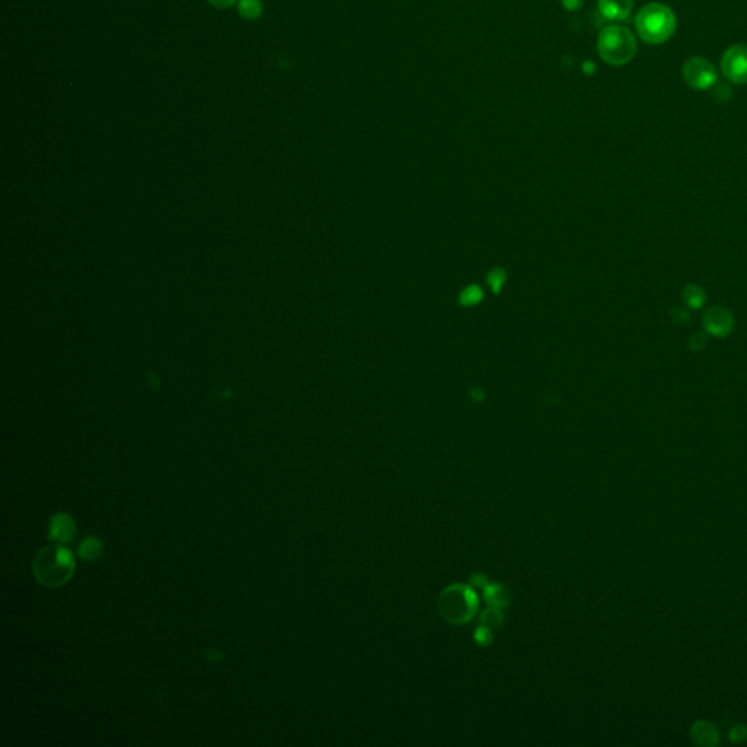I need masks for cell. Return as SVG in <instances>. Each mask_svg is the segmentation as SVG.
Here are the masks:
<instances>
[{"label": "cell", "mask_w": 747, "mask_h": 747, "mask_svg": "<svg viewBox=\"0 0 747 747\" xmlns=\"http://www.w3.org/2000/svg\"><path fill=\"white\" fill-rule=\"evenodd\" d=\"M76 561L73 553L58 544L42 548L32 562L34 577L41 585L60 587L64 585L73 577Z\"/></svg>", "instance_id": "cell-1"}, {"label": "cell", "mask_w": 747, "mask_h": 747, "mask_svg": "<svg viewBox=\"0 0 747 747\" xmlns=\"http://www.w3.org/2000/svg\"><path fill=\"white\" fill-rule=\"evenodd\" d=\"M635 28L642 41L651 46H659L674 36L677 19L670 8L653 2L638 10L635 16Z\"/></svg>", "instance_id": "cell-2"}, {"label": "cell", "mask_w": 747, "mask_h": 747, "mask_svg": "<svg viewBox=\"0 0 747 747\" xmlns=\"http://www.w3.org/2000/svg\"><path fill=\"white\" fill-rule=\"evenodd\" d=\"M600 58L610 66H623L633 60L638 50L635 36L626 27L607 25L600 31L597 38Z\"/></svg>", "instance_id": "cell-3"}, {"label": "cell", "mask_w": 747, "mask_h": 747, "mask_svg": "<svg viewBox=\"0 0 747 747\" xmlns=\"http://www.w3.org/2000/svg\"><path fill=\"white\" fill-rule=\"evenodd\" d=\"M685 82L698 91H705L717 82V71L713 64L704 58L689 59L682 68Z\"/></svg>", "instance_id": "cell-4"}, {"label": "cell", "mask_w": 747, "mask_h": 747, "mask_svg": "<svg viewBox=\"0 0 747 747\" xmlns=\"http://www.w3.org/2000/svg\"><path fill=\"white\" fill-rule=\"evenodd\" d=\"M721 72L733 84H747V44H735L722 54Z\"/></svg>", "instance_id": "cell-5"}, {"label": "cell", "mask_w": 747, "mask_h": 747, "mask_svg": "<svg viewBox=\"0 0 747 747\" xmlns=\"http://www.w3.org/2000/svg\"><path fill=\"white\" fill-rule=\"evenodd\" d=\"M76 534V524L73 518L64 512H58L50 522L49 539L55 543H68Z\"/></svg>", "instance_id": "cell-6"}, {"label": "cell", "mask_w": 747, "mask_h": 747, "mask_svg": "<svg viewBox=\"0 0 747 747\" xmlns=\"http://www.w3.org/2000/svg\"><path fill=\"white\" fill-rule=\"evenodd\" d=\"M632 9L633 0H598V12L611 22H626Z\"/></svg>", "instance_id": "cell-7"}, {"label": "cell", "mask_w": 747, "mask_h": 747, "mask_svg": "<svg viewBox=\"0 0 747 747\" xmlns=\"http://www.w3.org/2000/svg\"><path fill=\"white\" fill-rule=\"evenodd\" d=\"M731 317L724 308H712L705 314V327L712 334H727L731 330Z\"/></svg>", "instance_id": "cell-8"}, {"label": "cell", "mask_w": 747, "mask_h": 747, "mask_svg": "<svg viewBox=\"0 0 747 747\" xmlns=\"http://www.w3.org/2000/svg\"><path fill=\"white\" fill-rule=\"evenodd\" d=\"M692 737L702 746H713L718 743V733L716 727H712L708 722H696L692 727Z\"/></svg>", "instance_id": "cell-9"}, {"label": "cell", "mask_w": 747, "mask_h": 747, "mask_svg": "<svg viewBox=\"0 0 747 747\" xmlns=\"http://www.w3.org/2000/svg\"><path fill=\"white\" fill-rule=\"evenodd\" d=\"M262 0H238V12L245 21H255L263 15Z\"/></svg>", "instance_id": "cell-10"}, {"label": "cell", "mask_w": 747, "mask_h": 747, "mask_svg": "<svg viewBox=\"0 0 747 747\" xmlns=\"http://www.w3.org/2000/svg\"><path fill=\"white\" fill-rule=\"evenodd\" d=\"M101 553H103V543L101 540L94 536L86 537L79 544V556L85 561H94Z\"/></svg>", "instance_id": "cell-11"}, {"label": "cell", "mask_w": 747, "mask_h": 747, "mask_svg": "<svg viewBox=\"0 0 747 747\" xmlns=\"http://www.w3.org/2000/svg\"><path fill=\"white\" fill-rule=\"evenodd\" d=\"M481 299H482V289L474 285V286L464 289L461 296H460V303L463 305H466V307H470V305H476L477 303H481Z\"/></svg>", "instance_id": "cell-12"}, {"label": "cell", "mask_w": 747, "mask_h": 747, "mask_svg": "<svg viewBox=\"0 0 747 747\" xmlns=\"http://www.w3.org/2000/svg\"><path fill=\"white\" fill-rule=\"evenodd\" d=\"M687 304L692 305V307H699L702 305V303H704V294H702V291L699 288H695V286H689L687 288Z\"/></svg>", "instance_id": "cell-13"}, {"label": "cell", "mask_w": 747, "mask_h": 747, "mask_svg": "<svg viewBox=\"0 0 747 747\" xmlns=\"http://www.w3.org/2000/svg\"><path fill=\"white\" fill-rule=\"evenodd\" d=\"M488 282H489V285H490V286H492V289H494V291H495V292H498V291H499V289H501V288H503L504 282H505V273H504L503 270H499V269H498V270H494L492 273H490V275H489V277H488Z\"/></svg>", "instance_id": "cell-14"}, {"label": "cell", "mask_w": 747, "mask_h": 747, "mask_svg": "<svg viewBox=\"0 0 747 747\" xmlns=\"http://www.w3.org/2000/svg\"><path fill=\"white\" fill-rule=\"evenodd\" d=\"M561 3L568 12H575V10L583 8L584 0H561Z\"/></svg>", "instance_id": "cell-15"}, {"label": "cell", "mask_w": 747, "mask_h": 747, "mask_svg": "<svg viewBox=\"0 0 747 747\" xmlns=\"http://www.w3.org/2000/svg\"><path fill=\"white\" fill-rule=\"evenodd\" d=\"M747 737V730L744 727H735L730 733V739L733 742H743Z\"/></svg>", "instance_id": "cell-16"}, {"label": "cell", "mask_w": 747, "mask_h": 747, "mask_svg": "<svg viewBox=\"0 0 747 747\" xmlns=\"http://www.w3.org/2000/svg\"><path fill=\"white\" fill-rule=\"evenodd\" d=\"M207 2L218 9H228L236 5L238 0H207Z\"/></svg>", "instance_id": "cell-17"}, {"label": "cell", "mask_w": 747, "mask_h": 747, "mask_svg": "<svg viewBox=\"0 0 747 747\" xmlns=\"http://www.w3.org/2000/svg\"><path fill=\"white\" fill-rule=\"evenodd\" d=\"M583 72L585 75H593L596 72V64L593 62H584L583 64Z\"/></svg>", "instance_id": "cell-18"}]
</instances>
